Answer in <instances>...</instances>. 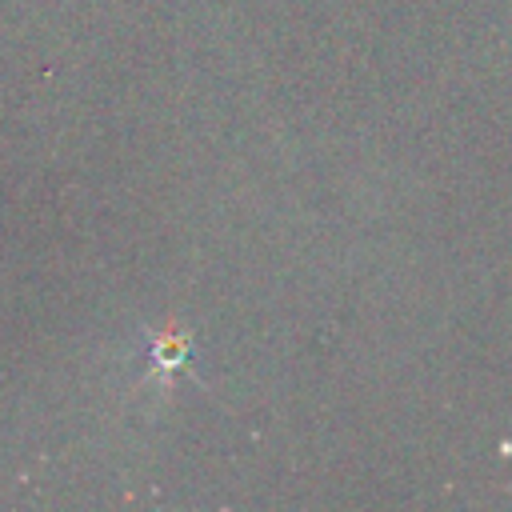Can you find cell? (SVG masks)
<instances>
[{
  "mask_svg": "<svg viewBox=\"0 0 512 512\" xmlns=\"http://www.w3.org/2000/svg\"><path fill=\"white\" fill-rule=\"evenodd\" d=\"M188 356H192V340H188L184 332H176V328H168V332L156 336V344H152V364H156L164 376H172Z\"/></svg>",
  "mask_w": 512,
  "mask_h": 512,
  "instance_id": "obj_1",
  "label": "cell"
}]
</instances>
